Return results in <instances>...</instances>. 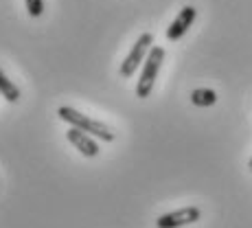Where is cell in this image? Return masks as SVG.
Returning a JSON list of instances; mask_svg holds the SVG:
<instances>
[{
	"label": "cell",
	"instance_id": "2",
	"mask_svg": "<svg viewBox=\"0 0 252 228\" xmlns=\"http://www.w3.org/2000/svg\"><path fill=\"white\" fill-rule=\"evenodd\" d=\"M162 62H164V48L162 46H154L152 51H149L147 60H145L143 70H140V79L136 84V97L138 99H147V97L152 95Z\"/></svg>",
	"mask_w": 252,
	"mask_h": 228
},
{
	"label": "cell",
	"instance_id": "3",
	"mask_svg": "<svg viewBox=\"0 0 252 228\" xmlns=\"http://www.w3.org/2000/svg\"><path fill=\"white\" fill-rule=\"evenodd\" d=\"M152 48H154V35L152 33H143V35L134 42L129 55L125 57L123 64H121V70H119L121 77H123V79H129V77L138 70V66L145 64V60H147V55H149Z\"/></svg>",
	"mask_w": 252,
	"mask_h": 228
},
{
	"label": "cell",
	"instance_id": "4",
	"mask_svg": "<svg viewBox=\"0 0 252 228\" xmlns=\"http://www.w3.org/2000/svg\"><path fill=\"white\" fill-rule=\"evenodd\" d=\"M200 215H202V211L197 206H184V208H178V211L160 215L156 220V228H182V226L197 222Z\"/></svg>",
	"mask_w": 252,
	"mask_h": 228
},
{
	"label": "cell",
	"instance_id": "6",
	"mask_svg": "<svg viewBox=\"0 0 252 228\" xmlns=\"http://www.w3.org/2000/svg\"><path fill=\"white\" fill-rule=\"evenodd\" d=\"M66 136H68V140L75 145L77 149H79L81 154H84L86 158L99 156V145H96V140L92 138L90 134L81 132V130H77V128H70L68 132H66Z\"/></svg>",
	"mask_w": 252,
	"mask_h": 228
},
{
	"label": "cell",
	"instance_id": "8",
	"mask_svg": "<svg viewBox=\"0 0 252 228\" xmlns=\"http://www.w3.org/2000/svg\"><path fill=\"white\" fill-rule=\"evenodd\" d=\"M0 95H2L7 101H11V103H16V101L20 99V90L13 86V81L4 75L2 68H0Z\"/></svg>",
	"mask_w": 252,
	"mask_h": 228
},
{
	"label": "cell",
	"instance_id": "10",
	"mask_svg": "<svg viewBox=\"0 0 252 228\" xmlns=\"http://www.w3.org/2000/svg\"><path fill=\"white\" fill-rule=\"evenodd\" d=\"M248 167H250V171H252V158H250V163H248Z\"/></svg>",
	"mask_w": 252,
	"mask_h": 228
},
{
	"label": "cell",
	"instance_id": "1",
	"mask_svg": "<svg viewBox=\"0 0 252 228\" xmlns=\"http://www.w3.org/2000/svg\"><path fill=\"white\" fill-rule=\"evenodd\" d=\"M57 114H60V119H62V121L70 123V128H77V130H81V132L90 134V136H96V138L105 140V143L114 140V132L108 128V125L101 123V121L90 119V116H86V114H81V112H77L75 108L62 105V108L57 110Z\"/></svg>",
	"mask_w": 252,
	"mask_h": 228
},
{
	"label": "cell",
	"instance_id": "5",
	"mask_svg": "<svg viewBox=\"0 0 252 228\" xmlns=\"http://www.w3.org/2000/svg\"><path fill=\"white\" fill-rule=\"evenodd\" d=\"M195 18H197V9H195V7H191V4L182 7L180 13L176 16V20L169 24V29H167V40H169V42L180 40L184 33L189 31V27L195 22Z\"/></svg>",
	"mask_w": 252,
	"mask_h": 228
},
{
	"label": "cell",
	"instance_id": "9",
	"mask_svg": "<svg viewBox=\"0 0 252 228\" xmlns=\"http://www.w3.org/2000/svg\"><path fill=\"white\" fill-rule=\"evenodd\" d=\"M27 2V11L31 18H40L44 13V0H24Z\"/></svg>",
	"mask_w": 252,
	"mask_h": 228
},
{
	"label": "cell",
	"instance_id": "7",
	"mask_svg": "<svg viewBox=\"0 0 252 228\" xmlns=\"http://www.w3.org/2000/svg\"><path fill=\"white\" fill-rule=\"evenodd\" d=\"M217 101V95L215 90L211 88H195L191 92V103L197 105V108H208V105H213Z\"/></svg>",
	"mask_w": 252,
	"mask_h": 228
}]
</instances>
